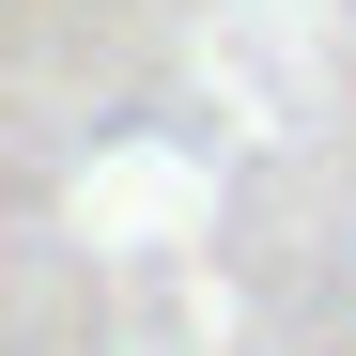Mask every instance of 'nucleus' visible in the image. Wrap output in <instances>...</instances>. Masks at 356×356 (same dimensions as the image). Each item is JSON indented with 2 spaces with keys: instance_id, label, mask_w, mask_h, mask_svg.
<instances>
[]
</instances>
